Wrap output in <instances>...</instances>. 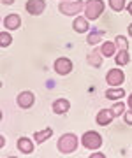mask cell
<instances>
[{"label": "cell", "mask_w": 132, "mask_h": 158, "mask_svg": "<svg viewBox=\"0 0 132 158\" xmlns=\"http://www.w3.org/2000/svg\"><path fill=\"white\" fill-rule=\"evenodd\" d=\"M129 107L132 109V93H130V95H129Z\"/></svg>", "instance_id": "obj_27"}, {"label": "cell", "mask_w": 132, "mask_h": 158, "mask_svg": "<svg viewBox=\"0 0 132 158\" xmlns=\"http://www.w3.org/2000/svg\"><path fill=\"white\" fill-rule=\"evenodd\" d=\"M123 95H125V91L121 90V88H109V90L106 91V97L111 98V100H120Z\"/></svg>", "instance_id": "obj_18"}, {"label": "cell", "mask_w": 132, "mask_h": 158, "mask_svg": "<svg viewBox=\"0 0 132 158\" xmlns=\"http://www.w3.org/2000/svg\"><path fill=\"white\" fill-rule=\"evenodd\" d=\"M19 25H21V18L18 16V14H9V16L4 18V27L9 30L19 28Z\"/></svg>", "instance_id": "obj_12"}, {"label": "cell", "mask_w": 132, "mask_h": 158, "mask_svg": "<svg viewBox=\"0 0 132 158\" xmlns=\"http://www.w3.org/2000/svg\"><path fill=\"white\" fill-rule=\"evenodd\" d=\"M55 70L60 76H67L72 70V62H70L69 58H58L57 62H55Z\"/></svg>", "instance_id": "obj_7"}, {"label": "cell", "mask_w": 132, "mask_h": 158, "mask_svg": "<svg viewBox=\"0 0 132 158\" xmlns=\"http://www.w3.org/2000/svg\"><path fill=\"white\" fill-rule=\"evenodd\" d=\"M11 42H12V37L9 34H6V32L0 34V46H2V48H7Z\"/></svg>", "instance_id": "obj_21"}, {"label": "cell", "mask_w": 132, "mask_h": 158, "mask_svg": "<svg viewBox=\"0 0 132 158\" xmlns=\"http://www.w3.org/2000/svg\"><path fill=\"white\" fill-rule=\"evenodd\" d=\"M83 7H85V4L81 0H65V2L60 4L58 11L62 14H65V16H76L78 12L83 11Z\"/></svg>", "instance_id": "obj_4"}, {"label": "cell", "mask_w": 132, "mask_h": 158, "mask_svg": "<svg viewBox=\"0 0 132 158\" xmlns=\"http://www.w3.org/2000/svg\"><path fill=\"white\" fill-rule=\"evenodd\" d=\"M34 102H35V97L32 91H23V93H19L18 95V106L21 109H28L34 106Z\"/></svg>", "instance_id": "obj_8"}, {"label": "cell", "mask_w": 132, "mask_h": 158, "mask_svg": "<svg viewBox=\"0 0 132 158\" xmlns=\"http://www.w3.org/2000/svg\"><path fill=\"white\" fill-rule=\"evenodd\" d=\"M113 113H115V116H120V114H123V109H125V106L121 104V102H116L115 106H113Z\"/></svg>", "instance_id": "obj_23"}, {"label": "cell", "mask_w": 132, "mask_h": 158, "mask_svg": "<svg viewBox=\"0 0 132 158\" xmlns=\"http://www.w3.org/2000/svg\"><path fill=\"white\" fill-rule=\"evenodd\" d=\"M69 109H70V104L65 98H58V100L53 102V113L55 114H65Z\"/></svg>", "instance_id": "obj_11"}, {"label": "cell", "mask_w": 132, "mask_h": 158, "mask_svg": "<svg viewBox=\"0 0 132 158\" xmlns=\"http://www.w3.org/2000/svg\"><path fill=\"white\" fill-rule=\"evenodd\" d=\"M102 53L100 49H93L90 55H88V65H92V67H100L102 65Z\"/></svg>", "instance_id": "obj_14"}, {"label": "cell", "mask_w": 132, "mask_h": 158, "mask_svg": "<svg viewBox=\"0 0 132 158\" xmlns=\"http://www.w3.org/2000/svg\"><path fill=\"white\" fill-rule=\"evenodd\" d=\"M125 121L129 125H132V109L129 111V113H125Z\"/></svg>", "instance_id": "obj_24"}, {"label": "cell", "mask_w": 132, "mask_h": 158, "mask_svg": "<svg viewBox=\"0 0 132 158\" xmlns=\"http://www.w3.org/2000/svg\"><path fill=\"white\" fill-rule=\"evenodd\" d=\"M12 2H14V0H2V4H4V6H11Z\"/></svg>", "instance_id": "obj_26"}, {"label": "cell", "mask_w": 132, "mask_h": 158, "mask_svg": "<svg viewBox=\"0 0 132 158\" xmlns=\"http://www.w3.org/2000/svg\"><path fill=\"white\" fill-rule=\"evenodd\" d=\"M129 34H130V37H132V23L129 25Z\"/></svg>", "instance_id": "obj_29"}, {"label": "cell", "mask_w": 132, "mask_h": 158, "mask_svg": "<svg viewBox=\"0 0 132 158\" xmlns=\"http://www.w3.org/2000/svg\"><path fill=\"white\" fill-rule=\"evenodd\" d=\"M58 151L63 153V155H69V153L76 151V148H78V137L74 134H65L58 139Z\"/></svg>", "instance_id": "obj_1"}, {"label": "cell", "mask_w": 132, "mask_h": 158, "mask_svg": "<svg viewBox=\"0 0 132 158\" xmlns=\"http://www.w3.org/2000/svg\"><path fill=\"white\" fill-rule=\"evenodd\" d=\"M127 11H129V12H130V14H132V2H130V4H129V6H127Z\"/></svg>", "instance_id": "obj_28"}, {"label": "cell", "mask_w": 132, "mask_h": 158, "mask_svg": "<svg viewBox=\"0 0 132 158\" xmlns=\"http://www.w3.org/2000/svg\"><path fill=\"white\" fill-rule=\"evenodd\" d=\"M102 35H104V32H100V30H99V32H92V34L88 35V44H97L99 40L102 39Z\"/></svg>", "instance_id": "obj_20"}, {"label": "cell", "mask_w": 132, "mask_h": 158, "mask_svg": "<svg viewBox=\"0 0 132 158\" xmlns=\"http://www.w3.org/2000/svg\"><path fill=\"white\" fill-rule=\"evenodd\" d=\"M92 158H104V155H102V153H93Z\"/></svg>", "instance_id": "obj_25"}, {"label": "cell", "mask_w": 132, "mask_h": 158, "mask_svg": "<svg viewBox=\"0 0 132 158\" xmlns=\"http://www.w3.org/2000/svg\"><path fill=\"white\" fill-rule=\"evenodd\" d=\"M44 9H46V2L44 0H28L27 2V12L32 14V16H39Z\"/></svg>", "instance_id": "obj_5"}, {"label": "cell", "mask_w": 132, "mask_h": 158, "mask_svg": "<svg viewBox=\"0 0 132 158\" xmlns=\"http://www.w3.org/2000/svg\"><path fill=\"white\" fill-rule=\"evenodd\" d=\"M100 53H102L106 58L113 56V55L116 53V44H115V42H104L102 48H100Z\"/></svg>", "instance_id": "obj_17"}, {"label": "cell", "mask_w": 132, "mask_h": 158, "mask_svg": "<svg viewBox=\"0 0 132 158\" xmlns=\"http://www.w3.org/2000/svg\"><path fill=\"white\" fill-rule=\"evenodd\" d=\"M53 135V130L51 128H46V130H40V132H35L34 134V141L35 142H44V141H48L49 137Z\"/></svg>", "instance_id": "obj_15"}, {"label": "cell", "mask_w": 132, "mask_h": 158, "mask_svg": "<svg viewBox=\"0 0 132 158\" xmlns=\"http://www.w3.org/2000/svg\"><path fill=\"white\" fill-rule=\"evenodd\" d=\"M115 44L120 48V49H127V46H129V42H127V39L123 37V35H118L116 37V40H115Z\"/></svg>", "instance_id": "obj_22"}, {"label": "cell", "mask_w": 132, "mask_h": 158, "mask_svg": "<svg viewBox=\"0 0 132 158\" xmlns=\"http://www.w3.org/2000/svg\"><path fill=\"white\" fill-rule=\"evenodd\" d=\"M81 144L86 149H99V148L102 146V135L97 134V132H93V130H88L81 137Z\"/></svg>", "instance_id": "obj_3"}, {"label": "cell", "mask_w": 132, "mask_h": 158, "mask_svg": "<svg viewBox=\"0 0 132 158\" xmlns=\"http://www.w3.org/2000/svg\"><path fill=\"white\" fill-rule=\"evenodd\" d=\"M109 6L115 12H120L123 7H125V0H109Z\"/></svg>", "instance_id": "obj_19"}, {"label": "cell", "mask_w": 132, "mask_h": 158, "mask_svg": "<svg viewBox=\"0 0 132 158\" xmlns=\"http://www.w3.org/2000/svg\"><path fill=\"white\" fill-rule=\"evenodd\" d=\"M18 149L25 155H30V153H34V142L32 139L28 137H21V139H18Z\"/></svg>", "instance_id": "obj_10"}, {"label": "cell", "mask_w": 132, "mask_h": 158, "mask_svg": "<svg viewBox=\"0 0 132 158\" xmlns=\"http://www.w3.org/2000/svg\"><path fill=\"white\" fill-rule=\"evenodd\" d=\"M123 79H125V76H123V72L120 69H111L108 72V76H106V81L111 86H120L123 83Z\"/></svg>", "instance_id": "obj_6"}, {"label": "cell", "mask_w": 132, "mask_h": 158, "mask_svg": "<svg viewBox=\"0 0 132 158\" xmlns=\"http://www.w3.org/2000/svg\"><path fill=\"white\" fill-rule=\"evenodd\" d=\"M130 62V55H129V51L127 49H120V53H116V65H127V63Z\"/></svg>", "instance_id": "obj_16"}, {"label": "cell", "mask_w": 132, "mask_h": 158, "mask_svg": "<svg viewBox=\"0 0 132 158\" xmlns=\"http://www.w3.org/2000/svg\"><path fill=\"white\" fill-rule=\"evenodd\" d=\"M113 118H115L113 109H102V111L97 114V125H100V127H106V125H109L111 121H113Z\"/></svg>", "instance_id": "obj_9"}, {"label": "cell", "mask_w": 132, "mask_h": 158, "mask_svg": "<svg viewBox=\"0 0 132 158\" xmlns=\"http://www.w3.org/2000/svg\"><path fill=\"white\" fill-rule=\"evenodd\" d=\"M88 18H76L74 23H72V27H74V30L78 32V34H85V32H88Z\"/></svg>", "instance_id": "obj_13"}, {"label": "cell", "mask_w": 132, "mask_h": 158, "mask_svg": "<svg viewBox=\"0 0 132 158\" xmlns=\"http://www.w3.org/2000/svg\"><path fill=\"white\" fill-rule=\"evenodd\" d=\"M104 12V2L102 0H86L85 4V18H88L90 21L97 19Z\"/></svg>", "instance_id": "obj_2"}]
</instances>
